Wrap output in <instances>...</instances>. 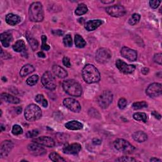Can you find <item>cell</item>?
<instances>
[{
	"mask_svg": "<svg viewBox=\"0 0 162 162\" xmlns=\"http://www.w3.org/2000/svg\"><path fill=\"white\" fill-rule=\"evenodd\" d=\"M82 75L83 79L88 84L98 83L100 80V72L93 65H86L83 69Z\"/></svg>",
	"mask_w": 162,
	"mask_h": 162,
	"instance_id": "6da1fadb",
	"label": "cell"
},
{
	"mask_svg": "<svg viewBox=\"0 0 162 162\" xmlns=\"http://www.w3.org/2000/svg\"><path fill=\"white\" fill-rule=\"evenodd\" d=\"M62 86L63 90L70 96L79 97L82 95L83 88L75 80L69 79L64 80Z\"/></svg>",
	"mask_w": 162,
	"mask_h": 162,
	"instance_id": "7a4b0ae2",
	"label": "cell"
},
{
	"mask_svg": "<svg viewBox=\"0 0 162 162\" xmlns=\"http://www.w3.org/2000/svg\"><path fill=\"white\" fill-rule=\"evenodd\" d=\"M29 19L32 22H41L44 19V11L43 5L40 2L32 3L29 11Z\"/></svg>",
	"mask_w": 162,
	"mask_h": 162,
	"instance_id": "3957f363",
	"label": "cell"
},
{
	"mask_svg": "<svg viewBox=\"0 0 162 162\" xmlns=\"http://www.w3.org/2000/svg\"><path fill=\"white\" fill-rule=\"evenodd\" d=\"M24 115L25 118L28 121H36L41 119L42 116V111L38 106L34 104H31L26 107L24 111Z\"/></svg>",
	"mask_w": 162,
	"mask_h": 162,
	"instance_id": "277c9868",
	"label": "cell"
},
{
	"mask_svg": "<svg viewBox=\"0 0 162 162\" xmlns=\"http://www.w3.org/2000/svg\"><path fill=\"white\" fill-rule=\"evenodd\" d=\"M113 145L115 149L119 151H122L124 153L131 154L134 150L135 148L128 141L123 139H118L115 140L113 142Z\"/></svg>",
	"mask_w": 162,
	"mask_h": 162,
	"instance_id": "5b68a950",
	"label": "cell"
},
{
	"mask_svg": "<svg viewBox=\"0 0 162 162\" xmlns=\"http://www.w3.org/2000/svg\"><path fill=\"white\" fill-rule=\"evenodd\" d=\"M43 85L47 89L54 90L56 89V80L50 72H46L41 77Z\"/></svg>",
	"mask_w": 162,
	"mask_h": 162,
	"instance_id": "8992f818",
	"label": "cell"
},
{
	"mask_svg": "<svg viewBox=\"0 0 162 162\" xmlns=\"http://www.w3.org/2000/svg\"><path fill=\"white\" fill-rule=\"evenodd\" d=\"M98 103L102 108H106L113 101V94L110 91H105L98 98Z\"/></svg>",
	"mask_w": 162,
	"mask_h": 162,
	"instance_id": "52a82bcc",
	"label": "cell"
},
{
	"mask_svg": "<svg viewBox=\"0 0 162 162\" xmlns=\"http://www.w3.org/2000/svg\"><path fill=\"white\" fill-rule=\"evenodd\" d=\"M111 58V52L107 48H100L96 52V60L100 63H107Z\"/></svg>",
	"mask_w": 162,
	"mask_h": 162,
	"instance_id": "ba28073f",
	"label": "cell"
},
{
	"mask_svg": "<svg viewBox=\"0 0 162 162\" xmlns=\"http://www.w3.org/2000/svg\"><path fill=\"white\" fill-rule=\"evenodd\" d=\"M106 13L113 17H121L126 13L125 8L122 5H113L106 8Z\"/></svg>",
	"mask_w": 162,
	"mask_h": 162,
	"instance_id": "9c48e42d",
	"label": "cell"
},
{
	"mask_svg": "<svg viewBox=\"0 0 162 162\" xmlns=\"http://www.w3.org/2000/svg\"><path fill=\"white\" fill-rule=\"evenodd\" d=\"M146 92L151 98L160 96L162 94V86L160 83H153L147 88Z\"/></svg>",
	"mask_w": 162,
	"mask_h": 162,
	"instance_id": "30bf717a",
	"label": "cell"
},
{
	"mask_svg": "<svg viewBox=\"0 0 162 162\" xmlns=\"http://www.w3.org/2000/svg\"><path fill=\"white\" fill-rule=\"evenodd\" d=\"M116 67L121 72L125 74H132L136 69V66L134 65H128L121 60H117Z\"/></svg>",
	"mask_w": 162,
	"mask_h": 162,
	"instance_id": "8fae6325",
	"label": "cell"
},
{
	"mask_svg": "<svg viewBox=\"0 0 162 162\" xmlns=\"http://www.w3.org/2000/svg\"><path fill=\"white\" fill-rule=\"evenodd\" d=\"M63 105L68 109L75 113H79L81 110L80 103L75 99L68 98L63 100Z\"/></svg>",
	"mask_w": 162,
	"mask_h": 162,
	"instance_id": "7c38bea8",
	"label": "cell"
},
{
	"mask_svg": "<svg viewBox=\"0 0 162 162\" xmlns=\"http://www.w3.org/2000/svg\"><path fill=\"white\" fill-rule=\"evenodd\" d=\"M27 149L32 155L34 156H42L46 153V150L41 146V145L34 142L27 146Z\"/></svg>",
	"mask_w": 162,
	"mask_h": 162,
	"instance_id": "4fadbf2b",
	"label": "cell"
},
{
	"mask_svg": "<svg viewBox=\"0 0 162 162\" xmlns=\"http://www.w3.org/2000/svg\"><path fill=\"white\" fill-rule=\"evenodd\" d=\"M32 142L39 144L41 146H44L48 148H53L55 145V141L52 137L47 136H42L37 137L32 140Z\"/></svg>",
	"mask_w": 162,
	"mask_h": 162,
	"instance_id": "5bb4252c",
	"label": "cell"
},
{
	"mask_svg": "<svg viewBox=\"0 0 162 162\" xmlns=\"http://www.w3.org/2000/svg\"><path fill=\"white\" fill-rule=\"evenodd\" d=\"M120 53L124 58L132 61H136L137 58V52L134 50L131 49L128 47H123L120 51Z\"/></svg>",
	"mask_w": 162,
	"mask_h": 162,
	"instance_id": "9a60e30c",
	"label": "cell"
},
{
	"mask_svg": "<svg viewBox=\"0 0 162 162\" xmlns=\"http://www.w3.org/2000/svg\"><path fill=\"white\" fill-rule=\"evenodd\" d=\"M13 148V144L10 140H6L2 142L0 146V156L4 158L7 156Z\"/></svg>",
	"mask_w": 162,
	"mask_h": 162,
	"instance_id": "2e32d148",
	"label": "cell"
},
{
	"mask_svg": "<svg viewBox=\"0 0 162 162\" xmlns=\"http://www.w3.org/2000/svg\"><path fill=\"white\" fill-rule=\"evenodd\" d=\"M81 148H82V146L80 144L74 143L64 147L63 149V152L65 154L67 155H75L79 153V152L81 150Z\"/></svg>",
	"mask_w": 162,
	"mask_h": 162,
	"instance_id": "e0dca14e",
	"label": "cell"
},
{
	"mask_svg": "<svg viewBox=\"0 0 162 162\" xmlns=\"http://www.w3.org/2000/svg\"><path fill=\"white\" fill-rule=\"evenodd\" d=\"M0 39L4 47H8L13 39L12 34L10 31H7L0 35Z\"/></svg>",
	"mask_w": 162,
	"mask_h": 162,
	"instance_id": "ac0fdd59",
	"label": "cell"
},
{
	"mask_svg": "<svg viewBox=\"0 0 162 162\" xmlns=\"http://www.w3.org/2000/svg\"><path fill=\"white\" fill-rule=\"evenodd\" d=\"M5 20H6L7 23L11 26L16 25L17 24H19L21 21L20 17H19V16H18L17 15L13 14V13L8 14L6 16Z\"/></svg>",
	"mask_w": 162,
	"mask_h": 162,
	"instance_id": "d6986e66",
	"label": "cell"
},
{
	"mask_svg": "<svg viewBox=\"0 0 162 162\" xmlns=\"http://www.w3.org/2000/svg\"><path fill=\"white\" fill-rule=\"evenodd\" d=\"M52 71L56 76H57L58 77L61 78V79L65 78L68 75L67 72L63 68L61 67L59 65H55L53 66Z\"/></svg>",
	"mask_w": 162,
	"mask_h": 162,
	"instance_id": "ffe728a7",
	"label": "cell"
},
{
	"mask_svg": "<svg viewBox=\"0 0 162 162\" xmlns=\"http://www.w3.org/2000/svg\"><path fill=\"white\" fill-rule=\"evenodd\" d=\"M1 98L6 102L11 104H19L20 102V99L8 93H2L1 94Z\"/></svg>",
	"mask_w": 162,
	"mask_h": 162,
	"instance_id": "44dd1931",
	"label": "cell"
},
{
	"mask_svg": "<svg viewBox=\"0 0 162 162\" xmlns=\"http://www.w3.org/2000/svg\"><path fill=\"white\" fill-rule=\"evenodd\" d=\"M65 127L69 130L72 131H77L80 130L83 128V124L77 120H72L70 122H68L65 125Z\"/></svg>",
	"mask_w": 162,
	"mask_h": 162,
	"instance_id": "7402d4cb",
	"label": "cell"
},
{
	"mask_svg": "<svg viewBox=\"0 0 162 162\" xmlns=\"http://www.w3.org/2000/svg\"><path fill=\"white\" fill-rule=\"evenodd\" d=\"M102 24L103 22L101 20H92L86 23L85 28L88 31H93L98 28Z\"/></svg>",
	"mask_w": 162,
	"mask_h": 162,
	"instance_id": "603a6c76",
	"label": "cell"
},
{
	"mask_svg": "<svg viewBox=\"0 0 162 162\" xmlns=\"http://www.w3.org/2000/svg\"><path fill=\"white\" fill-rule=\"evenodd\" d=\"M133 137L134 141L138 142H143L148 139V136L143 131H137L133 134Z\"/></svg>",
	"mask_w": 162,
	"mask_h": 162,
	"instance_id": "cb8c5ba5",
	"label": "cell"
},
{
	"mask_svg": "<svg viewBox=\"0 0 162 162\" xmlns=\"http://www.w3.org/2000/svg\"><path fill=\"white\" fill-rule=\"evenodd\" d=\"M35 70V68L30 64H27L24 65L20 70V75L21 77H24L27 76V75L31 74Z\"/></svg>",
	"mask_w": 162,
	"mask_h": 162,
	"instance_id": "d4e9b609",
	"label": "cell"
},
{
	"mask_svg": "<svg viewBox=\"0 0 162 162\" xmlns=\"http://www.w3.org/2000/svg\"><path fill=\"white\" fill-rule=\"evenodd\" d=\"M13 49L16 52H22L25 50V44L23 40H18L13 45Z\"/></svg>",
	"mask_w": 162,
	"mask_h": 162,
	"instance_id": "484cf974",
	"label": "cell"
},
{
	"mask_svg": "<svg viewBox=\"0 0 162 162\" xmlns=\"http://www.w3.org/2000/svg\"><path fill=\"white\" fill-rule=\"evenodd\" d=\"M75 44L77 47L83 48L86 45V42L82 36L79 34H76L75 36Z\"/></svg>",
	"mask_w": 162,
	"mask_h": 162,
	"instance_id": "4316f807",
	"label": "cell"
},
{
	"mask_svg": "<svg viewBox=\"0 0 162 162\" xmlns=\"http://www.w3.org/2000/svg\"><path fill=\"white\" fill-rule=\"evenodd\" d=\"M133 118L134 120L137 121H140V122H146L148 120L147 115L144 113H141V112H137L135 113L133 115Z\"/></svg>",
	"mask_w": 162,
	"mask_h": 162,
	"instance_id": "83f0119b",
	"label": "cell"
},
{
	"mask_svg": "<svg viewBox=\"0 0 162 162\" xmlns=\"http://www.w3.org/2000/svg\"><path fill=\"white\" fill-rule=\"evenodd\" d=\"M88 11V8L87 7V6L84 4V3H81L80 5H79V6L77 7V8L75 10V13L77 15H83L85 13H86Z\"/></svg>",
	"mask_w": 162,
	"mask_h": 162,
	"instance_id": "f1b7e54d",
	"label": "cell"
},
{
	"mask_svg": "<svg viewBox=\"0 0 162 162\" xmlns=\"http://www.w3.org/2000/svg\"><path fill=\"white\" fill-rule=\"evenodd\" d=\"M27 39L29 43V44L30 45L33 51H36L39 46V43L38 42V41L34 39V38H32L30 35H27Z\"/></svg>",
	"mask_w": 162,
	"mask_h": 162,
	"instance_id": "f546056e",
	"label": "cell"
},
{
	"mask_svg": "<svg viewBox=\"0 0 162 162\" xmlns=\"http://www.w3.org/2000/svg\"><path fill=\"white\" fill-rule=\"evenodd\" d=\"M35 100H36V101L37 103L40 104L44 108H46L47 106V105H48L47 101L44 98V96L43 94H38L36 96Z\"/></svg>",
	"mask_w": 162,
	"mask_h": 162,
	"instance_id": "4dcf8cb0",
	"label": "cell"
},
{
	"mask_svg": "<svg viewBox=\"0 0 162 162\" xmlns=\"http://www.w3.org/2000/svg\"><path fill=\"white\" fill-rule=\"evenodd\" d=\"M38 80H39L38 75H33L29 77L27 79L26 83L29 86H34L37 84Z\"/></svg>",
	"mask_w": 162,
	"mask_h": 162,
	"instance_id": "1f68e13d",
	"label": "cell"
},
{
	"mask_svg": "<svg viewBox=\"0 0 162 162\" xmlns=\"http://www.w3.org/2000/svg\"><path fill=\"white\" fill-rule=\"evenodd\" d=\"M141 19V15L138 13H134L132 15V17L128 20V24L131 25H134L137 24Z\"/></svg>",
	"mask_w": 162,
	"mask_h": 162,
	"instance_id": "d6a6232c",
	"label": "cell"
},
{
	"mask_svg": "<svg viewBox=\"0 0 162 162\" xmlns=\"http://www.w3.org/2000/svg\"><path fill=\"white\" fill-rule=\"evenodd\" d=\"M50 159L55 162H61V161H65V160L60 155H59L58 153L56 152H53L52 153L50 156Z\"/></svg>",
	"mask_w": 162,
	"mask_h": 162,
	"instance_id": "836d02e7",
	"label": "cell"
},
{
	"mask_svg": "<svg viewBox=\"0 0 162 162\" xmlns=\"http://www.w3.org/2000/svg\"><path fill=\"white\" fill-rule=\"evenodd\" d=\"M146 107H148V103L144 101H139V102H135L133 105V108L134 110H139V109L146 108Z\"/></svg>",
	"mask_w": 162,
	"mask_h": 162,
	"instance_id": "e575fe53",
	"label": "cell"
},
{
	"mask_svg": "<svg viewBox=\"0 0 162 162\" xmlns=\"http://www.w3.org/2000/svg\"><path fill=\"white\" fill-rule=\"evenodd\" d=\"M12 134L15 136H19L23 133L22 128L19 125H15L12 128Z\"/></svg>",
	"mask_w": 162,
	"mask_h": 162,
	"instance_id": "d590c367",
	"label": "cell"
},
{
	"mask_svg": "<svg viewBox=\"0 0 162 162\" xmlns=\"http://www.w3.org/2000/svg\"><path fill=\"white\" fill-rule=\"evenodd\" d=\"M63 44L65 46L71 47L72 46V37L70 34H67L63 38Z\"/></svg>",
	"mask_w": 162,
	"mask_h": 162,
	"instance_id": "8d00e7d4",
	"label": "cell"
},
{
	"mask_svg": "<svg viewBox=\"0 0 162 162\" xmlns=\"http://www.w3.org/2000/svg\"><path fill=\"white\" fill-rule=\"evenodd\" d=\"M41 39H42V46H41L42 50H44V51H48L50 49V47L46 43L47 37L46 36L43 35V36H42Z\"/></svg>",
	"mask_w": 162,
	"mask_h": 162,
	"instance_id": "74e56055",
	"label": "cell"
},
{
	"mask_svg": "<svg viewBox=\"0 0 162 162\" xmlns=\"http://www.w3.org/2000/svg\"><path fill=\"white\" fill-rule=\"evenodd\" d=\"M127 105V100L124 98H120L119 100V102H118V106L120 109L121 110H123L124 109L126 106Z\"/></svg>",
	"mask_w": 162,
	"mask_h": 162,
	"instance_id": "f35d334b",
	"label": "cell"
},
{
	"mask_svg": "<svg viewBox=\"0 0 162 162\" xmlns=\"http://www.w3.org/2000/svg\"><path fill=\"white\" fill-rule=\"evenodd\" d=\"M39 134V131L38 130H32L30 131H28L26 133V137L27 138H32L36 137Z\"/></svg>",
	"mask_w": 162,
	"mask_h": 162,
	"instance_id": "ab89813d",
	"label": "cell"
},
{
	"mask_svg": "<svg viewBox=\"0 0 162 162\" xmlns=\"http://www.w3.org/2000/svg\"><path fill=\"white\" fill-rule=\"evenodd\" d=\"M116 161H136V160L131 158V157H128V156H122V157H120L119 158H117L116 160Z\"/></svg>",
	"mask_w": 162,
	"mask_h": 162,
	"instance_id": "60d3db41",
	"label": "cell"
},
{
	"mask_svg": "<svg viewBox=\"0 0 162 162\" xmlns=\"http://www.w3.org/2000/svg\"><path fill=\"white\" fill-rule=\"evenodd\" d=\"M161 1H158V0H153V1L150 2V5L151 8L156 9L158 7L160 4L161 3Z\"/></svg>",
	"mask_w": 162,
	"mask_h": 162,
	"instance_id": "b9f144b4",
	"label": "cell"
},
{
	"mask_svg": "<svg viewBox=\"0 0 162 162\" xmlns=\"http://www.w3.org/2000/svg\"><path fill=\"white\" fill-rule=\"evenodd\" d=\"M161 57H162L161 53H157V54H155L154 55L153 60H154L155 63H156L159 65H161V60H162Z\"/></svg>",
	"mask_w": 162,
	"mask_h": 162,
	"instance_id": "7bdbcfd3",
	"label": "cell"
},
{
	"mask_svg": "<svg viewBox=\"0 0 162 162\" xmlns=\"http://www.w3.org/2000/svg\"><path fill=\"white\" fill-rule=\"evenodd\" d=\"M63 64L65 66L69 68L71 67V63L70 61V59L68 57H64L63 59Z\"/></svg>",
	"mask_w": 162,
	"mask_h": 162,
	"instance_id": "ee69618b",
	"label": "cell"
},
{
	"mask_svg": "<svg viewBox=\"0 0 162 162\" xmlns=\"http://www.w3.org/2000/svg\"><path fill=\"white\" fill-rule=\"evenodd\" d=\"M151 115H152L153 116H154L155 118H156V119L160 120V119H161V115L160 114V113H158L157 111H152Z\"/></svg>",
	"mask_w": 162,
	"mask_h": 162,
	"instance_id": "f6af8a7d",
	"label": "cell"
},
{
	"mask_svg": "<svg viewBox=\"0 0 162 162\" xmlns=\"http://www.w3.org/2000/svg\"><path fill=\"white\" fill-rule=\"evenodd\" d=\"M53 34L56 36H62L63 34V32L60 30H53Z\"/></svg>",
	"mask_w": 162,
	"mask_h": 162,
	"instance_id": "bcb514c9",
	"label": "cell"
},
{
	"mask_svg": "<svg viewBox=\"0 0 162 162\" xmlns=\"http://www.w3.org/2000/svg\"><path fill=\"white\" fill-rule=\"evenodd\" d=\"M141 72L144 74V75H147L149 73V69L148 68H143L141 70Z\"/></svg>",
	"mask_w": 162,
	"mask_h": 162,
	"instance_id": "7dc6e473",
	"label": "cell"
},
{
	"mask_svg": "<svg viewBox=\"0 0 162 162\" xmlns=\"http://www.w3.org/2000/svg\"><path fill=\"white\" fill-rule=\"evenodd\" d=\"M38 56L39 57V58H45L46 57V55L43 52H39L38 53Z\"/></svg>",
	"mask_w": 162,
	"mask_h": 162,
	"instance_id": "c3c4849f",
	"label": "cell"
},
{
	"mask_svg": "<svg viewBox=\"0 0 162 162\" xmlns=\"http://www.w3.org/2000/svg\"><path fill=\"white\" fill-rule=\"evenodd\" d=\"M101 3H105V4H110V3H113L114 2V1L113 0H110V1H107V0H101Z\"/></svg>",
	"mask_w": 162,
	"mask_h": 162,
	"instance_id": "681fc988",
	"label": "cell"
},
{
	"mask_svg": "<svg viewBox=\"0 0 162 162\" xmlns=\"http://www.w3.org/2000/svg\"><path fill=\"white\" fill-rule=\"evenodd\" d=\"M92 142H93V143H94V144H100L101 143V141L100 140L98 139H94Z\"/></svg>",
	"mask_w": 162,
	"mask_h": 162,
	"instance_id": "f907efd6",
	"label": "cell"
},
{
	"mask_svg": "<svg viewBox=\"0 0 162 162\" xmlns=\"http://www.w3.org/2000/svg\"><path fill=\"white\" fill-rule=\"evenodd\" d=\"M150 161L153 162V161H161V160L156 158H152L150 159Z\"/></svg>",
	"mask_w": 162,
	"mask_h": 162,
	"instance_id": "816d5d0a",
	"label": "cell"
},
{
	"mask_svg": "<svg viewBox=\"0 0 162 162\" xmlns=\"http://www.w3.org/2000/svg\"><path fill=\"white\" fill-rule=\"evenodd\" d=\"M2 131H3L4 130H5V128H4V127H3V125H2Z\"/></svg>",
	"mask_w": 162,
	"mask_h": 162,
	"instance_id": "f5cc1de1",
	"label": "cell"
}]
</instances>
